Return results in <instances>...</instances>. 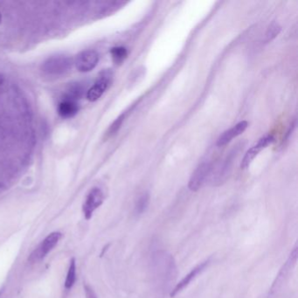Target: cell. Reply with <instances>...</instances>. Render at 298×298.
Listing matches in <instances>:
<instances>
[{"label": "cell", "instance_id": "obj_1", "mask_svg": "<svg viewBox=\"0 0 298 298\" xmlns=\"http://www.w3.org/2000/svg\"><path fill=\"white\" fill-rule=\"evenodd\" d=\"M71 58L68 57L66 55H56V56L48 58L42 66V69L48 75L58 76V75H64L65 73H67L71 68Z\"/></svg>", "mask_w": 298, "mask_h": 298}, {"label": "cell", "instance_id": "obj_2", "mask_svg": "<svg viewBox=\"0 0 298 298\" xmlns=\"http://www.w3.org/2000/svg\"><path fill=\"white\" fill-rule=\"evenodd\" d=\"M235 155L236 152L231 153L223 162L220 163V165H218L215 168H213L214 171L212 170L209 176V183L212 186L218 187L226 182L227 178L230 175L233 160Z\"/></svg>", "mask_w": 298, "mask_h": 298}, {"label": "cell", "instance_id": "obj_3", "mask_svg": "<svg viewBox=\"0 0 298 298\" xmlns=\"http://www.w3.org/2000/svg\"><path fill=\"white\" fill-rule=\"evenodd\" d=\"M61 236L62 234L60 232H54L48 235L43 241H41V243L38 246L37 248L34 249V252L31 254L29 261L34 263L44 259L57 245L58 242L61 239Z\"/></svg>", "mask_w": 298, "mask_h": 298}, {"label": "cell", "instance_id": "obj_4", "mask_svg": "<svg viewBox=\"0 0 298 298\" xmlns=\"http://www.w3.org/2000/svg\"><path fill=\"white\" fill-rule=\"evenodd\" d=\"M212 170H213V166L210 161L207 160L201 163L190 178L189 184H188L189 189L192 192L199 191L210 176Z\"/></svg>", "mask_w": 298, "mask_h": 298}, {"label": "cell", "instance_id": "obj_5", "mask_svg": "<svg viewBox=\"0 0 298 298\" xmlns=\"http://www.w3.org/2000/svg\"><path fill=\"white\" fill-rule=\"evenodd\" d=\"M103 200H104V194L102 193V190L98 187L93 188L88 193V196L86 198L82 206V212L86 220L91 219L94 212L103 203Z\"/></svg>", "mask_w": 298, "mask_h": 298}, {"label": "cell", "instance_id": "obj_6", "mask_svg": "<svg viewBox=\"0 0 298 298\" xmlns=\"http://www.w3.org/2000/svg\"><path fill=\"white\" fill-rule=\"evenodd\" d=\"M99 55L95 50H86L81 52L76 56L75 66L78 71L87 73L91 71L97 66Z\"/></svg>", "mask_w": 298, "mask_h": 298}, {"label": "cell", "instance_id": "obj_7", "mask_svg": "<svg viewBox=\"0 0 298 298\" xmlns=\"http://www.w3.org/2000/svg\"><path fill=\"white\" fill-rule=\"evenodd\" d=\"M297 247H295L293 249V251H292L290 255H289L288 261L285 262V264L282 266L281 271L279 272L277 277L275 279L274 284H273L272 288H271V295H273V294H274L275 292H277L281 288V286L284 283L286 279L288 278L289 271L293 268V267L296 263V261H297Z\"/></svg>", "mask_w": 298, "mask_h": 298}, {"label": "cell", "instance_id": "obj_8", "mask_svg": "<svg viewBox=\"0 0 298 298\" xmlns=\"http://www.w3.org/2000/svg\"><path fill=\"white\" fill-rule=\"evenodd\" d=\"M274 142V137L273 135H265L263 137H261L258 141L257 143H255L254 146H252L250 149L248 150L247 153H246V154H245L243 160L241 161V169H247V167L250 166L252 161L254 160V158L257 156L258 154L261 153L262 150L267 148L269 144H271L272 142Z\"/></svg>", "mask_w": 298, "mask_h": 298}, {"label": "cell", "instance_id": "obj_9", "mask_svg": "<svg viewBox=\"0 0 298 298\" xmlns=\"http://www.w3.org/2000/svg\"><path fill=\"white\" fill-rule=\"evenodd\" d=\"M210 263V260H207V261H204L202 263H200V265H198L197 267L192 269V271L190 272L189 274H187L185 277L181 280V281L176 285V287L173 288V291L171 293V296L174 297L177 294H179L180 291H182L184 288L187 287L188 285L192 282L193 279L196 278L197 275H199L200 273H202L207 266Z\"/></svg>", "mask_w": 298, "mask_h": 298}, {"label": "cell", "instance_id": "obj_10", "mask_svg": "<svg viewBox=\"0 0 298 298\" xmlns=\"http://www.w3.org/2000/svg\"><path fill=\"white\" fill-rule=\"evenodd\" d=\"M110 77L111 76L108 73H104V75L97 80L94 86L87 93V98L88 101L95 102L103 95V93L106 91L108 85L110 83Z\"/></svg>", "mask_w": 298, "mask_h": 298}, {"label": "cell", "instance_id": "obj_11", "mask_svg": "<svg viewBox=\"0 0 298 298\" xmlns=\"http://www.w3.org/2000/svg\"><path fill=\"white\" fill-rule=\"evenodd\" d=\"M247 121H241L238 122L236 125H234L233 128L227 129L222 135H220V137L217 140V146L221 147V146L226 145L228 142H230L233 139L237 137L238 135H241L242 133L246 130L247 128Z\"/></svg>", "mask_w": 298, "mask_h": 298}, {"label": "cell", "instance_id": "obj_12", "mask_svg": "<svg viewBox=\"0 0 298 298\" xmlns=\"http://www.w3.org/2000/svg\"><path fill=\"white\" fill-rule=\"evenodd\" d=\"M79 110V106L74 100L66 99L58 107V113L63 118H70L75 116Z\"/></svg>", "mask_w": 298, "mask_h": 298}, {"label": "cell", "instance_id": "obj_13", "mask_svg": "<svg viewBox=\"0 0 298 298\" xmlns=\"http://www.w3.org/2000/svg\"><path fill=\"white\" fill-rule=\"evenodd\" d=\"M75 280H76V262H75V258H72L66 281H65V288L70 289L75 284Z\"/></svg>", "mask_w": 298, "mask_h": 298}, {"label": "cell", "instance_id": "obj_14", "mask_svg": "<svg viewBox=\"0 0 298 298\" xmlns=\"http://www.w3.org/2000/svg\"><path fill=\"white\" fill-rule=\"evenodd\" d=\"M150 195L148 193H142L141 196L139 197L138 200H136L135 205V214L137 215L145 213L147 208L149 207Z\"/></svg>", "mask_w": 298, "mask_h": 298}, {"label": "cell", "instance_id": "obj_15", "mask_svg": "<svg viewBox=\"0 0 298 298\" xmlns=\"http://www.w3.org/2000/svg\"><path fill=\"white\" fill-rule=\"evenodd\" d=\"M110 53H111L113 61H115L116 64L122 63V61H124L127 58V55H128L126 48H122V47L112 48Z\"/></svg>", "mask_w": 298, "mask_h": 298}, {"label": "cell", "instance_id": "obj_16", "mask_svg": "<svg viewBox=\"0 0 298 298\" xmlns=\"http://www.w3.org/2000/svg\"><path fill=\"white\" fill-rule=\"evenodd\" d=\"M280 32H281V27H279V25L276 23L270 25L265 34V42L268 43V42L273 41L274 38L280 34Z\"/></svg>", "mask_w": 298, "mask_h": 298}, {"label": "cell", "instance_id": "obj_17", "mask_svg": "<svg viewBox=\"0 0 298 298\" xmlns=\"http://www.w3.org/2000/svg\"><path fill=\"white\" fill-rule=\"evenodd\" d=\"M124 118H125V114H122V115L119 116L118 118L115 119V122L112 123L110 127L108 128V131L106 133L107 137H110V136L115 135V133L118 131L119 129L122 126V122L124 121Z\"/></svg>", "mask_w": 298, "mask_h": 298}, {"label": "cell", "instance_id": "obj_18", "mask_svg": "<svg viewBox=\"0 0 298 298\" xmlns=\"http://www.w3.org/2000/svg\"><path fill=\"white\" fill-rule=\"evenodd\" d=\"M84 291L86 298H97L95 291L93 290V288L89 287L88 285H84Z\"/></svg>", "mask_w": 298, "mask_h": 298}, {"label": "cell", "instance_id": "obj_19", "mask_svg": "<svg viewBox=\"0 0 298 298\" xmlns=\"http://www.w3.org/2000/svg\"><path fill=\"white\" fill-rule=\"evenodd\" d=\"M1 21H2V15L0 14V23H1Z\"/></svg>", "mask_w": 298, "mask_h": 298}, {"label": "cell", "instance_id": "obj_20", "mask_svg": "<svg viewBox=\"0 0 298 298\" xmlns=\"http://www.w3.org/2000/svg\"><path fill=\"white\" fill-rule=\"evenodd\" d=\"M0 294H1V291H0Z\"/></svg>", "mask_w": 298, "mask_h": 298}]
</instances>
